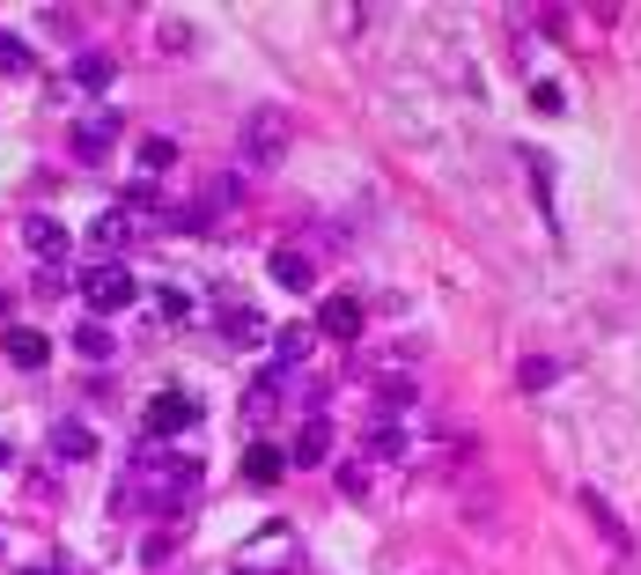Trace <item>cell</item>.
Wrapping results in <instances>:
<instances>
[{
  "label": "cell",
  "mask_w": 641,
  "mask_h": 575,
  "mask_svg": "<svg viewBox=\"0 0 641 575\" xmlns=\"http://www.w3.org/2000/svg\"><path fill=\"white\" fill-rule=\"evenodd\" d=\"M288 148H296L288 111H280V103H251L244 125H236V155H244V170H280V163H288Z\"/></svg>",
  "instance_id": "6da1fadb"
},
{
  "label": "cell",
  "mask_w": 641,
  "mask_h": 575,
  "mask_svg": "<svg viewBox=\"0 0 641 575\" xmlns=\"http://www.w3.org/2000/svg\"><path fill=\"white\" fill-rule=\"evenodd\" d=\"M75 288H81V302H89V318H119V310L141 302V280L125 274V266H89Z\"/></svg>",
  "instance_id": "7a4b0ae2"
},
{
  "label": "cell",
  "mask_w": 641,
  "mask_h": 575,
  "mask_svg": "<svg viewBox=\"0 0 641 575\" xmlns=\"http://www.w3.org/2000/svg\"><path fill=\"white\" fill-rule=\"evenodd\" d=\"M296 531L288 524H266L258 531V539H244V546H236V561H229V568L236 575H280V568H296Z\"/></svg>",
  "instance_id": "3957f363"
},
{
  "label": "cell",
  "mask_w": 641,
  "mask_h": 575,
  "mask_svg": "<svg viewBox=\"0 0 641 575\" xmlns=\"http://www.w3.org/2000/svg\"><path fill=\"white\" fill-rule=\"evenodd\" d=\"M111 141H119V103H97V111L75 125V155H81V163H103Z\"/></svg>",
  "instance_id": "277c9868"
},
{
  "label": "cell",
  "mask_w": 641,
  "mask_h": 575,
  "mask_svg": "<svg viewBox=\"0 0 641 575\" xmlns=\"http://www.w3.org/2000/svg\"><path fill=\"white\" fill-rule=\"evenodd\" d=\"M23 244L45 258V266H59L67 258V222L59 214H23Z\"/></svg>",
  "instance_id": "5b68a950"
},
{
  "label": "cell",
  "mask_w": 641,
  "mask_h": 575,
  "mask_svg": "<svg viewBox=\"0 0 641 575\" xmlns=\"http://www.w3.org/2000/svg\"><path fill=\"white\" fill-rule=\"evenodd\" d=\"M266 318H258V310H251L244 296H222V340H236V347H258V340H266Z\"/></svg>",
  "instance_id": "8992f818"
},
{
  "label": "cell",
  "mask_w": 641,
  "mask_h": 575,
  "mask_svg": "<svg viewBox=\"0 0 641 575\" xmlns=\"http://www.w3.org/2000/svg\"><path fill=\"white\" fill-rule=\"evenodd\" d=\"M324 457H332V421H302V428H296V451H288V465H296V473H318Z\"/></svg>",
  "instance_id": "52a82bcc"
},
{
  "label": "cell",
  "mask_w": 641,
  "mask_h": 575,
  "mask_svg": "<svg viewBox=\"0 0 641 575\" xmlns=\"http://www.w3.org/2000/svg\"><path fill=\"white\" fill-rule=\"evenodd\" d=\"M192 421H199V406L185 399V391H163V399L148 406V435H185Z\"/></svg>",
  "instance_id": "ba28073f"
},
{
  "label": "cell",
  "mask_w": 641,
  "mask_h": 575,
  "mask_svg": "<svg viewBox=\"0 0 641 575\" xmlns=\"http://www.w3.org/2000/svg\"><path fill=\"white\" fill-rule=\"evenodd\" d=\"M266 274L280 280L288 296H310V288H318V266H310L302 251H273V258H266Z\"/></svg>",
  "instance_id": "9c48e42d"
},
{
  "label": "cell",
  "mask_w": 641,
  "mask_h": 575,
  "mask_svg": "<svg viewBox=\"0 0 641 575\" xmlns=\"http://www.w3.org/2000/svg\"><path fill=\"white\" fill-rule=\"evenodd\" d=\"M52 457H59V465L97 457V435H89V421H52Z\"/></svg>",
  "instance_id": "30bf717a"
},
{
  "label": "cell",
  "mask_w": 641,
  "mask_h": 575,
  "mask_svg": "<svg viewBox=\"0 0 641 575\" xmlns=\"http://www.w3.org/2000/svg\"><path fill=\"white\" fill-rule=\"evenodd\" d=\"M318 332H332V340H354V332H362V302H354V296H324V302H318Z\"/></svg>",
  "instance_id": "8fae6325"
},
{
  "label": "cell",
  "mask_w": 641,
  "mask_h": 575,
  "mask_svg": "<svg viewBox=\"0 0 641 575\" xmlns=\"http://www.w3.org/2000/svg\"><path fill=\"white\" fill-rule=\"evenodd\" d=\"M67 81H75V89H89V97H103V89L119 81V67H111L103 52H75V67H67Z\"/></svg>",
  "instance_id": "7c38bea8"
},
{
  "label": "cell",
  "mask_w": 641,
  "mask_h": 575,
  "mask_svg": "<svg viewBox=\"0 0 641 575\" xmlns=\"http://www.w3.org/2000/svg\"><path fill=\"white\" fill-rule=\"evenodd\" d=\"M280 413V369H266V376H251V391H244V421L258 428V421H273Z\"/></svg>",
  "instance_id": "4fadbf2b"
},
{
  "label": "cell",
  "mask_w": 641,
  "mask_h": 575,
  "mask_svg": "<svg viewBox=\"0 0 641 575\" xmlns=\"http://www.w3.org/2000/svg\"><path fill=\"white\" fill-rule=\"evenodd\" d=\"M8 362H15V369H45L52 340H45V332H30V325H15V332H8Z\"/></svg>",
  "instance_id": "5bb4252c"
},
{
  "label": "cell",
  "mask_w": 641,
  "mask_h": 575,
  "mask_svg": "<svg viewBox=\"0 0 641 575\" xmlns=\"http://www.w3.org/2000/svg\"><path fill=\"white\" fill-rule=\"evenodd\" d=\"M583 509H590V524L605 531V539H612L619 553H634V531H627V524L612 517V501H605V495H590V487H583Z\"/></svg>",
  "instance_id": "9a60e30c"
},
{
  "label": "cell",
  "mask_w": 641,
  "mask_h": 575,
  "mask_svg": "<svg viewBox=\"0 0 641 575\" xmlns=\"http://www.w3.org/2000/svg\"><path fill=\"white\" fill-rule=\"evenodd\" d=\"M75 347H81V362H111L119 354V332L103 325V318H89V325H75Z\"/></svg>",
  "instance_id": "2e32d148"
},
{
  "label": "cell",
  "mask_w": 641,
  "mask_h": 575,
  "mask_svg": "<svg viewBox=\"0 0 641 575\" xmlns=\"http://www.w3.org/2000/svg\"><path fill=\"white\" fill-rule=\"evenodd\" d=\"M310 347H318V325H280V332H273V354H280V369H296Z\"/></svg>",
  "instance_id": "e0dca14e"
},
{
  "label": "cell",
  "mask_w": 641,
  "mask_h": 575,
  "mask_svg": "<svg viewBox=\"0 0 641 575\" xmlns=\"http://www.w3.org/2000/svg\"><path fill=\"white\" fill-rule=\"evenodd\" d=\"M280 473H288V451H273V443H258V451L244 457V479H251V487H273Z\"/></svg>",
  "instance_id": "ac0fdd59"
},
{
  "label": "cell",
  "mask_w": 641,
  "mask_h": 575,
  "mask_svg": "<svg viewBox=\"0 0 641 575\" xmlns=\"http://www.w3.org/2000/svg\"><path fill=\"white\" fill-rule=\"evenodd\" d=\"M37 59H30V45L15 37V30H0V75H30Z\"/></svg>",
  "instance_id": "d6986e66"
},
{
  "label": "cell",
  "mask_w": 641,
  "mask_h": 575,
  "mask_svg": "<svg viewBox=\"0 0 641 575\" xmlns=\"http://www.w3.org/2000/svg\"><path fill=\"white\" fill-rule=\"evenodd\" d=\"M97 244H103V251H125V244H133V222H125L119 207H111V214L97 222Z\"/></svg>",
  "instance_id": "ffe728a7"
},
{
  "label": "cell",
  "mask_w": 641,
  "mask_h": 575,
  "mask_svg": "<svg viewBox=\"0 0 641 575\" xmlns=\"http://www.w3.org/2000/svg\"><path fill=\"white\" fill-rule=\"evenodd\" d=\"M553 376H561V362H545V354H531V362L517 369V384H523V391H545Z\"/></svg>",
  "instance_id": "44dd1931"
},
{
  "label": "cell",
  "mask_w": 641,
  "mask_h": 575,
  "mask_svg": "<svg viewBox=\"0 0 641 575\" xmlns=\"http://www.w3.org/2000/svg\"><path fill=\"white\" fill-rule=\"evenodd\" d=\"M170 163H177V141H163V133L141 141V170H170Z\"/></svg>",
  "instance_id": "7402d4cb"
},
{
  "label": "cell",
  "mask_w": 641,
  "mask_h": 575,
  "mask_svg": "<svg viewBox=\"0 0 641 575\" xmlns=\"http://www.w3.org/2000/svg\"><path fill=\"white\" fill-rule=\"evenodd\" d=\"M369 457H406V435H398V428L384 421V428L369 435Z\"/></svg>",
  "instance_id": "603a6c76"
},
{
  "label": "cell",
  "mask_w": 641,
  "mask_h": 575,
  "mask_svg": "<svg viewBox=\"0 0 641 575\" xmlns=\"http://www.w3.org/2000/svg\"><path fill=\"white\" fill-rule=\"evenodd\" d=\"M155 310L177 325V318H192V296H185V288H163V296H155Z\"/></svg>",
  "instance_id": "cb8c5ba5"
},
{
  "label": "cell",
  "mask_w": 641,
  "mask_h": 575,
  "mask_svg": "<svg viewBox=\"0 0 641 575\" xmlns=\"http://www.w3.org/2000/svg\"><path fill=\"white\" fill-rule=\"evenodd\" d=\"M376 406H384V413H406V406H413V384H384Z\"/></svg>",
  "instance_id": "d4e9b609"
},
{
  "label": "cell",
  "mask_w": 641,
  "mask_h": 575,
  "mask_svg": "<svg viewBox=\"0 0 641 575\" xmlns=\"http://www.w3.org/2000/svg\"><path fill=\"white\" fill-rule=\"evenodd\" d=\"M23 575H81L75 561H37V568H23Z\"/></svg>",
  "instance_id": "484cf974"
},
{
  "label": "cell",
  "mask_w": 641,
  "mask_h": 575,
  "mask_svg": "<svg viewBox=\"0 0 641 575\" xmlns=\"http://www.w3.org/2000/svg\"><path fill=\"white\" fill-rule=\"evenodd\" d=\"M8 465H15V451H8V435H0V473H8Z\"/></svg>",
  "instance_id": "4316f807"
}]
</instances>
